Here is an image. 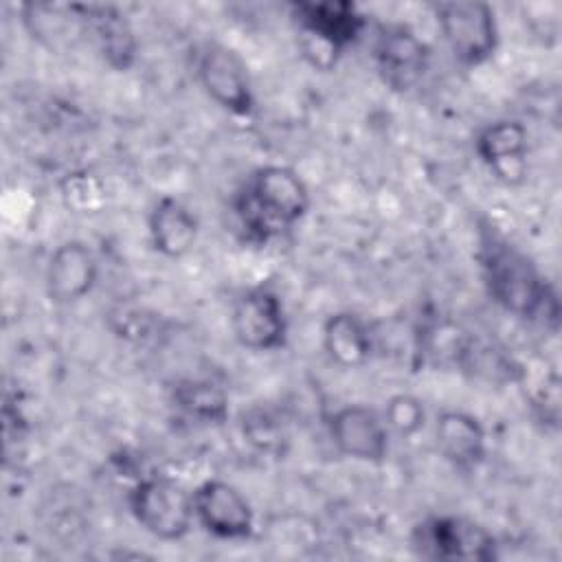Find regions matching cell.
Listing matches in <instances>:
<instances>
[{"label":"cell","mask_w":562,"mask_h":562,"mask_svg":"<svg viewBox=\"0 0 562 562\" xmlns=\"http://www.w3.org/2000/svg\"><path fill=\"white\" fill-rule=\"evenodd\" d=\"M481 283L503 312L544 327H560V294L538 263L494 226H481L474 252Z\"/></svg>","instance_id":"cell-1"},{"label":"cell","mask_w":562,"mask_h":562,"mask_svg":"<svg viewBox=\"0 0 562 562\" xmlns=\"http://www.w3.org/2000/svg\"><path fill=\"white\" fill-rule=\"evenodd\" d=\"M312 206L305 178L288 165H259L244 176L231 198L239 239L266 248L303 222Z\"/></svg>","instance_id":"cell-2"},{"label":"cell","mask_w":562,"mask_h":562,"mask_svg":"<svg viewBox=\"0 0 562 562\" xmlns=\"http://www.w3.org/2000/svg\"><path fill=\"white\" fill-rule=\"evenodd\" d=\"M290 18L305 57L316 68L336 66L338 57L369 31L367 13L353 2L296 0L290 2Z\"/></svg>","instance_id":"cell-3"},{"label":"cell","mask_w":562,"mask_h":562,"mask_svg":"<svg viewBox=\"0 0 562 562\" xmlns=\"http://www.w3.org/2000/svg\"><path fill=\"white\" fill-rule=\"evenodd\" d=\"M125 505L136 525L162 542L187 538L195 525L191 490L169 474L151 472L134 479Z\"/></svg>","instance_id":"cell-4"},{"label":"cell","mask_w":562,"mask_h":562,"mask_svg":"<svg viewBox=\"0 0 562 562\" xmlns=\"http://www.w3.org/2000/svg\"><path fill=\"white\" fill-rule=\"evenodd\" d=\"M411 549L430 562H496L501 544L479 520L461 514H428L411 529Z\"/></svg>","instance_id":"cell-5"},{"label":"cell","mask_w":562,"mask_h":562,"mask_svg":"<svg viewBox=\"0 0 562 562\" xmlns=\"http://www.w3.org/2000/svg\"><path fill=\"white\" fill-rule=\"evenodd\" d=\"M432 18L452 59L472 70L494 59L501 46L496 9L483 0H441L430 4Z\"/></svg>","instance_id":"cell-6"},{"label":"cell","mask_w":562,"mask_h":562,"mask_svg":"<svg viewBox=\"0 0 562 562\" xmlns=\"http://www.w3.org/2000/svg\"><path fill=\"white\" fill-rule=\"evenodd\" d=\"M193 77L202 92L224 112L250 119L257 110L252 77L244 57L217 40H204L193 48Z\"/></svg>","instance_id":"cell-7"},{"label":"cell","mask_w":562,"mask_h":562,"mask_svg":"<svg viewBox=\"0 0 562 562\" xmlns=\"http://www.w3.org/2000/svg\"><path fill=\"white\" fill-rule=\"evenodd\" d=\"M228 325L235 342L252 353H272L288 345L290 318L285 301L270 281L252 283L235 294Z\"/></svg>","instance_id":"cell-8"},{"label":"cell","mask_w":562,"mask_h":562,"mask_svg":"<svg viewBox=\"0 0 562 562\" xmlns=\"http://www.w3.org/2000/svg\"><path fill=\"white\" fill-rule=\"evenodd\" d=\"M432 59L430 44L406 22H380L371 35V61L384 88L397 94L415 90Z\"/></svg>","instance_id":"cell-9"},{"label":"cell","mask_w":562,"mask_h":562,"mask_svg":"<svg viewBox=\"0 0 562 562\" xmlns=\"http://www.w3.org/2000/svg\"><path fill=\"white\" fill-rule=\"evenodd\" d=\"M193 518L209 536L224 542H244L255 533V509L248 496L231 481L211 476L191 490Z\"/></svg>","instance_id":"cell-10"},{"label":"cell","mask_w":562,"mask_h":562,"mask_svg":"<svg viewBox=\"0 0 562 562\" xmlns=\"http://www.w3.org/2000/svg\"><path fill=\"white\" fill-rule=\"evenodd\" d=\"M334 450L358 463H382L391 450V432L380 411L367 404H342L325 415Z\"/></svg>","instance_id":"cell-11"},{"label":"cell","mask_w":562,"mask_h":562,"mask_svg":"<svg viewBox=\"0 0 562 562\" xmlns=\"http://www.w3.org/2000/svg\"><path fill=\"white\" fill-rule=\"evenodd\" d=\"M479 162L505 187H518L529 171V130L520 119H494L481 125L472 140Z\"/></svg>","instance_id":"cell-12"},{"label":"cell","mask_w":562,"mask_h":562,"mask_svg":"<svg viewBox=\"0 0 562 562\" xmlns=\"http://www.w3.org/2000/svg\"><path fill=\"white\" fill-rule=\"evenodd\" d=\"M101 277V263L92 246L83 239L59 241L44 268V292L53 305H75L88 299Z\"/></svg>","instance_id":"cell-13"},{"label":"cell","mask_w":562,"mask_h":562,"mask_svg":"<svg viewBox=\"0 0 562 562\" xmlns=\"http://www.w3.org/2000/svg\"><path fill=\"white\" fill-rule=\"evenodd\" d=\"M83 35L92 42L101 61L114 72H127L136 66L140 42L127 13L116 4H75Z\"/></svg>","instance_id":"cell-14"},{"label":"cell","mask_w":562,"mask_h":562,"mask_svg":"<svg viewBox=\"0 0 562 562\" xmlns=\"http://www.w3.org/2000/svg\"><path fill=\"white\" fill-rule=\"evenodd\" d=\"M439 457L459 474H474L487 461L490 443L483 422L463 408H443L432 422Z\"/></svg>","instance_id":"cell-15"},{"label":"cell","mask_w":562,"mask_h":562,"mask_svg":"<svg viewBox=\"0 0 562 562\" xmlns=\"http://www.w3.org/2000/svg\"><path fill=\"white\" fill-rule=\"evenodd\" d=\"M147 237L165 259L178 261L187 257L200 237V217L176 195H160L147 213Z\"/></svg>","instance_id":"cell-16"},{"label":"cell","mask_w":562,"mask_h":562,"mask_svg":"<svg viewBox=\"0 0 562 562\" xmlns=\"http://www.w3.org/2000/svg\"><path fill=\"white\" fill-rule=\"evenodd\" d=\"M373 325L353 310H336L321 325V345L329 362L340 369L364 367L375 351Z\"/></svg>","instance_id":"cell-17"},{"label":"cell","mask_w":562,"mask_h":562,"mask_svg":"<svg viewBox=\"0 0 562 562\" xmlns=\"http://www.w3.org/2000/svg\"><path fill=\"white\" fill-rule=\"evenodd\" d=\"M169 404L195 426H222L231 417V395L215 378H180L169 386Z\"/></svg>","instance_id":"cell-18"},{"label":"cell","mask_w":562,"mask_h":562,"mask_svg":"<svg viewBox=\"0 0 562 562\" xmlns=\"http://www.w3.org/2000/svg\"><path fill=\"white\" fill-rule=\"evenodd\" d=\"M452 360L459 371L496 384H518L525 373V362L518 360L512 351L470 334L461 336Z\"/></svg>","instance_id":"cell-19"},{"label":"cell","mask_w":562,"mask_h":562,"mask_svg":"<svg viewBox=\"0 0 562 562\" xmlns=\"http://www.w3.org/2000/svg\"><path fill=\"white\" fill-rule=\"evenodd\" d=\"M239 430L244 441H248L257 452L281 457L288 443V428L281 415L270 406H250L241 413Z\"/></svg>","instance_id":"cell-20"},{"label":"cell","mask_w":562,"mask_h":562,"mask_svg":"<svg viewBox=\"0 0 562 562\" xmlns=\"http://www.w3.org/2000/svg\"><path fill=\"white\" fill-rule=\"evenodd\" d=\"M391 437L411 439L426 426L428 413L424 406V400H419L413 393H393L384 402V408L380 411Z\"/></svg>","instance_id":"cell-21"},{"label":"cell","mask_w":562,"mask_h":562,"mask_svg":"<svg viewBox=\"0 0 562 562\" xmlns=\"http://www.w3.org/2000/svg\"><path fill=\"white\" fill-rule=\"evenodd\" d=\"M527 402L533 419L544 428L558 430L560 426V378L553 367L544 369L538 378V386L527 393Z\"/></svg>","instance_id":"cell-22"}]
</instances>
